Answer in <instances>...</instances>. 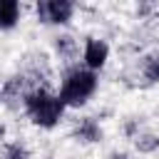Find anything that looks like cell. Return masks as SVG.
<instances>
[{"label": "cell", "mask_w": 159, "mask_h": 159, "mask_svg": "<svg viewBox=\"0 0 159 159\" xmlns=\"http://www.w3.org/2000/svg\"><path fill=\"white\" fill-rule=\"evenodd\" d=\"M22 107H25V114L30 117V122L35 127H42V129H52L62 122L67 107L65 102L60 99V94L45 89V87H37L32 92H25L22 97Z\"/></svg>", "instance_id": "cell-1"}, {"label": "cell", "mask_w": 159, "mask_h": 159, "mask_svg": "<svg viewBox=\"0 0 159 159\" xmlns=\"http://www.w3.org/2000/svg\"><path fill=\"white\" fill-rule=\"evenodd\" d=\"M159 147V139L154 134H144V137H137V149L139 152H154Z\"/></svg>", "instance_id": "cell-9"}, {"label": "cell", "mask_w": 159, "mask_h": 159, "mask_svg": "<svg viewBox=\"0 0 159 159\" xmlns=\"http://www.w3.org/2000/svg\"><path fill=\"white\" fill-rule=\"evenodd\" d=\"M2 159H30V152L20 142H10L2 147Z\"/></svg>", "instance_id": "cell-7"}, {"label": "cell", "mask_w": 159, "mask_h": 159, "mask_svg": "<svg viewBox=\"0 0 159 159\" xmlns=\"http://www.w3.org/2000/svg\"><path fill=\"white\" fill-rule=\"evenodd\" d=\"M142 72L149 82H159V55H149L142 65Z\"/></svg>", "instance_id": "cell-8"}, {"label": "cell", "mask_w": 159, "mask_h": 159, "mask_svg": "<svg viewBox=\"0 0 159 159\" xmlns=\"http://www.w3.org/2000/svg\"><path fill=\"white\" fill-rule=\"evenodd\" d=\"M97 87H99L97 72L87 70L84 65H82V67L77 65V67H72V70L65 72L57 94H60V99L65 102L67 109H77V107H84V104L94 97Z\"/></svg>", "instance_id": "cell-2"}, {"label": "cell", "mask_w": 159, "mask_h": 159, "mask_svg": "<svg viewBox=\"0 0 159 159\" xmlns=\"http://www.w3.org/2000/svg\"><path fill=\"white\" fill-rule=\"evenodd\" d=\"M109 159H129V157H127V154H112Z\"/></svg>", "instance_id": "cell-11"}, {"label": "cell", "mask_w": 159, "mask_h": 159, "mask_svg": "<svg viewBox=\"0 0 159 159\" xmlns=\"http://www.w3.org/2000/svg\"><path fill=\"white\" fill-rule=\"evenodd\" d=\"M77 137H80L82 142H99V139H102V129H99V124H97L92 117H84V119L77 124Z\"/></svg>", "instance_id": "cell-6"}, {"label": "cell", "mask_w": 159, "mask_h": 159, "mask_svg": "<svg viewBox=\"0 0 159 159\" xmlns=\"http://www.w3.org/2000/svg\"><path fill=\"white\" fill-rule=\"evenodd\" d=\"M20 15H22V7L17 0H0V30H12L17 22H20Z\"/></svg>", "instance_id": "cell-5"}, {"label": "cell", "mask_w": 159, "mask_h": 159, "mask_svg": "<svg viewBox=\"0 0 159 159\" xmlns=\"http://www.w3.org/2000/svg\"><path fill=\"white\" fill-rule=\"evenodd\" d=\"M109 60V45L99 37H87L82 47V65L92 72H99Z\"/></svg>", "instance_id": "cell-4"}, {"label": "cell", "mask_w": 159, "mask_h": 159, "mask_svg": "<svg viewBox=\"0 0 159 159\" xmlns=\"http://www.w3.org/2000/svg\"><path fill=\"white\" fill-rule=\"evenodd\" d=\"M57 50H60V52H75L72 37H60V40H57Z\"/></svg>", "instance_id": "cell-10"}, {"label": "cell", "mask_w": 159, "mask_h": 159, "mask_svg": "<svg viewBox=\"0 0 159 159\" xmlns=\"http://www.w3.org/2000/svg\"><path fill=\"white\" fill-rule=\"evenodd\" d=\"M37 22L42 25H67L75 15V2L70 0H40L35 5Z\"/></svg>", "instance_id": "cell-3"}]
</instances>
